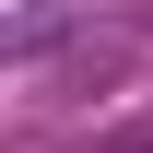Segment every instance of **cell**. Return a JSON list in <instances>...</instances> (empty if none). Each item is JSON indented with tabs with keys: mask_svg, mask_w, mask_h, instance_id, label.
<instances>
[{
	"mask_svg": "<svg viewBox=\"0 0 153 153\" xmlns=\"http://www.w3.org/2000/svg\"><path fill=\"white\" fill-rule=\"evenodd\" d=\"M106 153H153V130H118V141H106Z\"/></svg>",
	"mask_w": 153,
	"mask_h": 153,
	"instance_id": "cell-1",
	"label": "cell"
}]
</instances>
